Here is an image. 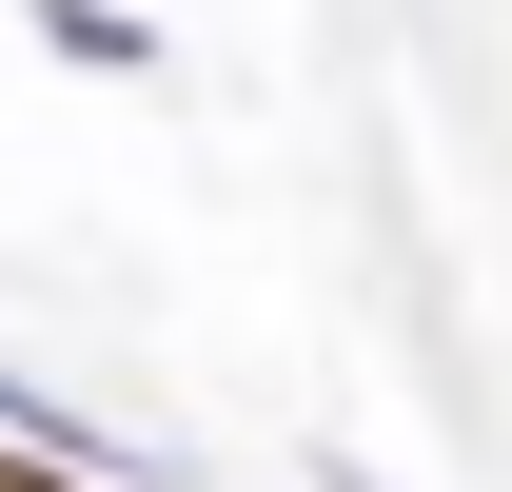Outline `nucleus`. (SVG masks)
<instances>
[{"instance_id": "nucleus-1", "label": "nucleus", "mask_w": 512, "mask_h": 492, "mask_svg": "<svg viewBox=\"0 0 512 492\" xmlns=\"http://www.w3.org/2000/svg\"><path fill=\"white\" fill-rule=\"evenodd\" d=\"M40 40L99 60V79H158V20H119V0H40Z\"/></svg>"}, {"instance_id": "nucleus-2", "label": "nucleus", "mask_w": 512, "mask_h": 492, "mask_svg": "<svg viewBox=\"0 0 512 492\" xmlns=\"http://www.w3.org/2000/svg\"><path fill=\"white\" fill-rule=\"evenodd\" d=\"M0 492H60V473H0Z\"/></svg>"}]
</instances>
